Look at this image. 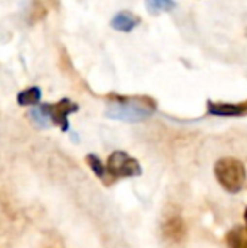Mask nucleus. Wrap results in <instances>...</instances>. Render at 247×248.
Returning <instances> with one entry per match:
<instances>
[{"mask_svg": "<svg viewBox=\"0 0 247 248\" xmlns=\"http://www.w3.org/2000/svg\"><path fill=\"white\" fill-rule=\"evenodd\" d=\"M163 235L171 242H181L186 235V226L180 216H171L168 221L163 225Z\"/></svg>", "mask_w": 247, "mask_h": 248, "instance_id": "nucleus-6", "label": "nucleus"}, {"mask_svg": "<svg viewBox=\"0 0 247 248\" xmlns=\"http://www.w3.org/2000/svg\"><path fill=\"white\" fill-rule=\"evenodd\" d=\"M139 24H141V19H139L135 14L127 12V10H122V12L115 14L114 19L110 20V26L115 31H120V32H131Z\"/></svg>", "mask_w": 247, "mask_h": 248, "instance_id": "nucleus-7", "label": "nucleus"}, {"mask_svg": "<svg viewBox=\"0 0 247 248\" xmlns=\"http://www.w3.org/2000/svg\"><path fill=\"white\" fill-rule=\"evenodd\" d=\"M44 105H46V110H48V113H49L51 122H53L54 125H58L63 132L68 130L69 128L68 115L78 111V105L69 98H63L54 105H48V103H44Z\"/></svg>", "mask_w": 247, "mask_h": 248, "instance_id": "nucleus-4", "label": "nucleus"}, {"mask_svg": "<svg viewBox=\"0 0 247 248\" xmlns=\"http://www.w3.org/2000/svg\"><path fill=\"white\" fill-rule=\"evenodd\" d=\"M107 170L114 179L141 176L142 172L137 160L132 159L129 154L122 152V150H115V152L110 154L109 160H107Z\"/></svg>", "mask_w": 247, "mask_h": 248, "instance_id": "nucleus-3", "label": "nucleus"}, {"mask_svg": "<svg viewBox=\"0 0 247 248\" xmlns=\"http://www.w3.org/2000/svg\"><path fill=\"white\" fill-rule=\"evenodd\" d=\"M86 162H88V166L92 167V170L95 172L97 177H100V179L105 181V183H112L114 177L110 176L109 170H107V166H103L102 160H100L95 154H88V155H86Z\"/></svg>", "mask_w": 247, "mask_h": 248, "instance_id": "nucleus-8", "label": "nucleus"}, {"mask_svg": "<svg viewBox=\"0 0 247 248\" xmlns=\"http://www.w3.org/2000/svg\"><path fill=\"white\" fill-rule=\"evenodd\" d=\"M208 113L215 117H241L247 113V101L244 103H207Z\"/></svg>", "mask_w": 247, "mask_h": 248, "instance_id": "nucleus-5", "label": "nucleus"}, {"mask_svg": "<svg viewBox=\"0 0 247 248\" xmlns=\"http://www.w3.org/2000/svg\"><path fill=\"white\" fill-rule=\"evenodd\" d=\"M17 101L22 107H29V105H37L41 101V90L37 86H31V88L24 90L17 95Z\"/></svg>", "mask_w": 247, "mask_h": 248, "instance_id": "nucleus-10", "label": "nucleus"}, {"mask_svg": "<svg viewBox=\"0 0 247 248\" xmlns=\"http://www.w3.org/2000/svg\"><path fill=\"white\" fill-rule=\"evenodd\" d=\"M176 7V3L173 0H146V9L156 16L159 12H169Z\"/></svg>", "mask_w": 247, "mask_h": 248, "instance_id": "nucleus-11", "label": "nucleus"}, {"mask_svg": "<svg viewBox=\"0 0 247 248\" xmlns=\"http://www.w3.org/2000/svg\"><path fill=\"white\" fill-rule=\"evenodd\" d=\"M227 245L229 248H247V230L241 226L231 230L227 233Z\"/></svg>", "mask_w": 247, "mask_h": 248, "instance_id": "nucleus-9", "label": "nucleus"}, {"mask_svg": "<svg viewBox=\"0 0 247 248\" xmlns=\"http://www.w3.org/2000/svg\"><path fill=\"white\" fill-rule=\"evenodd\" d=\"M244 221H246V230H247V208H246V213H244Z\"/></svg>", "mask_w": 247, "mask_h": 248, "instance_id": "nucleus-13", "label": "nucleus"}, {"mask_svg": "<svg viewBox=\"0 0 247 248\" xmlns=\"http://www.w3.org/2000/svg\"><path fill=\"white\" fill-rule=\"evenodd\" d=\"M154 111V101L151 98H119L107 110L110 118L127 122H139Z\"/></svg>", "mask_w": 247, "mask_h": 248, "instance_id": "nucleus-1", "label": "nucleus"}, {"mask_svg": "<svg viewBox=\"0 0 247 248\" xmlns=\"http://www.w3.org/2000/svg\"><path fill=\"white\" fill-rule=\"evenodd\" d=\"M215 177L229 193H239L246 183V167L234 157H224L215 164Z\"/></svg>", "mask_w": 247, "mask_h": 248, "instance_id": "nucleus-2", "label": "nucleus"}, {"mask_svg": "<svg viewBox=\"0 0 247 248\" xmlns=\"http://www.w3.org/2000/svg\"><path fill=\"white\" fill-rule=\"evenodd\" d=\"M29 117L33 118L34 124L39 125V127H43V128L48 127V125H49V122H51L49 113H48V110H46V105H39V107H34L33 110H31Z\"/></svg>", "mask_w": 247, "mask_h": 248, "instance_id": "nucleus-12", "label": "nucleus"}]
</instances>
